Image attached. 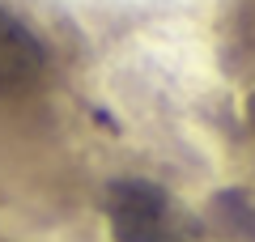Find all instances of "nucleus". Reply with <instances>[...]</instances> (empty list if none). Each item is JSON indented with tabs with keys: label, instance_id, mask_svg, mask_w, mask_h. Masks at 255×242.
<instances>
[{
	"label": "nucleus",
	"instance_id": "4",
	"mask_svg": "<svg viewBox=\"0 0 255 242\" xmlns=\"http://www.w3.org/2000/svg\"><path fill=\"white\" fill-rule=\"evenodd\" d=\"M247 119H251V127H255V90H251V98H247Z\"/></svg>",
	"mask_w": 255,
	"mask_h": 242
},
{
	"label": "nucleus",
	"instance_id": "1",
	"mask_svg": "<svg viewBox=\"0 0 255 242\" xmlns=\"http://www.w3.org/2000/svg\"><path fill=\"white\" fill-rule=\"evenodd\" d=\"M107 217L115 242H187L191 225L174 200L149 179H115L107 187Z\"/></svg>",
	"mask_w": 255,
	"mask_h": 242
},
{
	"label": "nucleus",
	"instance_id": "3",
	"mask_svg": "<svg viewBox=\"0 0 255 242\" xmlns=\"http://www.w3.org/2000/svg\"><path fill=\"white\" fill-rule=\"evenodd\" d=\"M221 213H226V221L234 225L243 238H251L255 242V204L247 196H238V191H226L221 196Z\"/></svg>",
	"mask_w": 255,
	"mask_h": 242
},
{
	"label": "nucleus",
	"instance_id": "2",
	"mask_svg": "<svg viewBox=\"0 0 255 242\" xmlns=\"http://www.w3.org/2000/svg\"><path fill=\"white\" fill-rule=\"evenodd\" d=\"M47 72V47L38 34L0 4V94H21Z\"/></svg>",
	"mask_w": 255,
	"mask_h": 242
}]
</instances>
